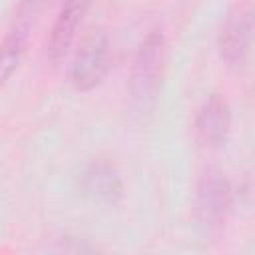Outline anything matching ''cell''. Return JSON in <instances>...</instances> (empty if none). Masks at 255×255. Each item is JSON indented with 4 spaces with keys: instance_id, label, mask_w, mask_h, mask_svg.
I'll use <instances>...</instances> for the list:
<instances>
[{
    "instance_id": "5",
    "label": "cell",
    "mask_w": 255,
    "mask_h": 255,
    "mask_svg": "<svg viewBox=\"0 0 255 255\" xmlns=\"http://www.w3.org/2000/svg\"><path fill=\"white\" fill-rule=\"evenodd\" d=\"M38 10H40V0H24L18 8L14 24H12L4 44L0 46V88L16 72V68L20 66V62L24 58L28 36H30V30H32Z\"/></svg>"
},
{
    "instance_id": "7",
    "label": "cell",
    "mask_w": 255,
    "mask_h": 255,
    "mask_svg": "<svg viewBox=\"0 0 255 255\" xmlns=\"http://www.w3.org/2000/svg\"><path fill=\"white\" fill-rule=\"evenodd\" d=\"M231 128V114L221 94H211L199 108L195 118L197 139L205 147H219L227 141Z\"/></svg>"
},
{
    "instance_id": "4",
    "label": "cell",
    "mask_w": 255,
    "mask_h": 255,
    "mask_svg": "<svg viewBox=\"0 0 255 255\" xmlns=\"http://www.w3.org/2000/svg\"><path fill=\"white\" fill-rule=\"evenodd\" d=\"M108 70H110V40L102 30H96L90 36H86V40L82 42L74 58L70 78L76 90L90 92L106 80Z\"/></svg>"
},
{
    "instance_id": "2",
    "label": "cell",
    "mask_w": 255,
    "mask_h": 255,
    "mask_svg": "<svg viewBox=\"0 0 255 255\" xmlns=\"http://www.w3.org/2000/svg\"><path fill=\"white\" fill-rule=\"evenodd\" d=\"M231 205V187L227 177L215 169L207 167L195 185V221L205 235L217 233L227 217V209Z\"/></svg>"
},
{
    "instance_id": "8",
    "label": "cell",
    "mask_w": 255,
    "mask_h": 255,
    "mask_svg": "<svg viewBox=\"0 0 255 255\" xmlns=\"http://www.w3.org/2000/svg\"><path fill=\"white\" fill-rule=\"evenodd\" d=\"M82 187L90 199L104 205H116L124 195V181L120 171L106 159H96L88 165L82 177Z\"/></svg>"
},
{
    "instance_id": "3",
    "label": "cell",
    "mask_w": 255,
    "mask_h": 255,
    "mask_svg": "<svg viewBox=\"0 0 255 255\" xmlns=\"http://www.w3.org/2000/svg\"><path fill=\"white\" fill-rule=\"evenodd\" d=\"M253 44V2L235 0L219 32V58L229 68H241Z\"/></svg>"
},
{
    "instance_id": "1",
    "label": "cell",
    "mask_w": 255,
    "mask_h": 255,
    "mask_svg": "<svg viewBox=\"0 0 255 255\" xmlns=\"http://www.w3.org/2000/svg\"><path fill=\"white\" fill-rule=\"evenodd\" d=\"M165 70V36L151 30L137 46L129 74V108L133 118L145 120L157 102Z\"/></svg>"
},
{
    "instance_id": "6",
    "label": "cell",
    "mask_w": 255,
    "mask_h": 255,
    "mask_svg": "<svg viewBox=\"0 0 255 255\" xmlns=\"http://www.w3.org/2000/svg\"><path fill=\"white\" fill-rule=\"evenodd\" d=\"M90 4L92 0H64L48 38V58L52 64L62 62L70 52L78 26L82 24Z\"/></svg>"
}]
</instances>
